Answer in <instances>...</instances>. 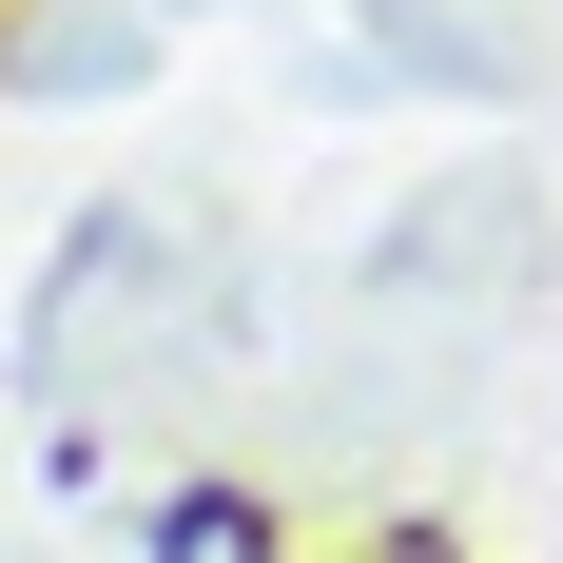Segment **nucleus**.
I'll return each mask as SVG.
<instances>
[{
    "label": "nucleus",
    "instance_id": "f03ea898",
    "mask_svg": "<svg viewBox=\"0 0 563 563\" xmlns=\"http://www.w3.org/2000/svg\"><path fill=\"white\" fill-rule=\"evenodd\" d=\"M175 40V0H0V78L20 98H136Z\"/></svg>",
    "mask_w": 563,
    "mask_h": 563
},
{
    "label": "nucleus",
    "instance_id": "f257e3e1",
    "mask_svg": "<svg viewBox=\"0 0 563 563\" xmlns=\"http://www.w3.org/2000/svg\"><path fill=\"white\" fill-rule=\"evenodd\" d=\"M195 369H233V253L175 233V214H78L58 273H40V311H20V389H40V428L98 448L117 408H175Z\"/></svg>",
    "mask_w": 563,
    "mask_h": 563
}]
</instances>
